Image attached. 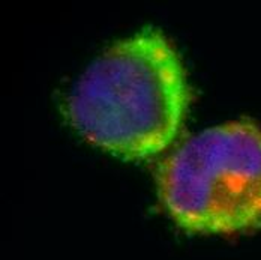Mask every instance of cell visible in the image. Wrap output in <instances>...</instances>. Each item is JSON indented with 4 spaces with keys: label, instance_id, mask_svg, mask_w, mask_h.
I'll return each mask as SVG.
<instances>
[{
    "label": "cell",
    "instance_id": "cell-1",
    "mask_svg": "<svg viewBox=\"0 0 261 260\" xmlns=\"http://www.w3.org/2000/svg\"><path fill=\"white\" fill-rule=\"evenodd\" d=\"M188 105L189 86L179 53L159 29L144 27L89 63L63 111L86 141L113 155L143 159L173 143Z\"/></svg>",
    "mask_w": 261,
    "mask_h": 260
},
{
    "label": "cell",
    "instance_id": "cell-2",
    "mask_svg": "<svg viewBox=\"0 0 261 260\" xmlns=\"http://www.w3.org/2000/svg\"><path fill=\"white\" fill-rule=\"evenodd\" d=\"M159 202L192 233H246L261 226V127L227 121L195 132L156 169Z\"/></svg>",
    "mask_w": 261,
    "mask_h": 260
}]
</instances>
